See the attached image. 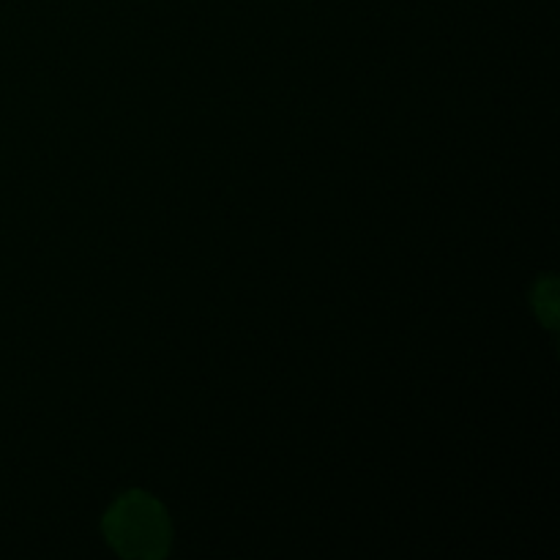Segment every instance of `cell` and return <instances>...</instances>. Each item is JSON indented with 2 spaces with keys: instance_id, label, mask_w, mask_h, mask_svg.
<instances>
[{
  "instance_id": "2",
  "label": "cell",
  "mask_w": 560,
  "mask_h": 560,
  "mask_svg": "<svg viewBox=\"0 0 560 560\" xmlns=\"http://www.w3.org/2000/svg\"><path fill=\"white\" fill-rule=\"evenodd\" d=\"M530 301H534L536 317L547 328H558V279L545 277L541 282H536Z\"/></svg>"
},
{
  "instance_id": "1",
  "label": "cell",
  "mask_w": 560,
  "mask_h": 560,
  "mask_svg": "<svg viewBox=\"0 0 560 560\" xmlns=\"http://www.w3.org/2000/svg\"><path fill=\"white\" fill-rule=\"evenodd\" d=\"M102 534L120 558L156 560L173 545V523L167 509L151 492L131 490L115 498L102 520Z\"/></svg>"
}]
</instances>
